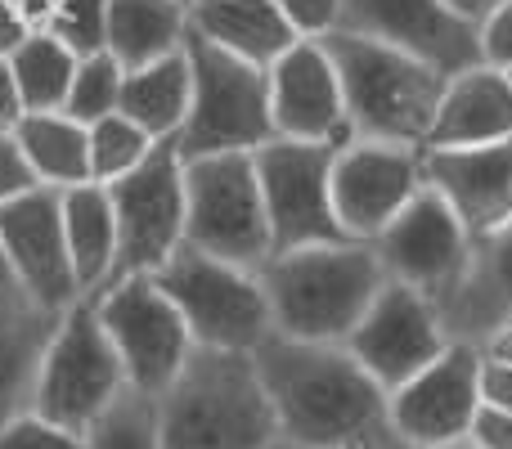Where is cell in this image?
I'll return each mask as SVG.
<instances>
[{
  "label": "cell",
  "instance_id": "obj_1",
  "mask_svg": "<svg viewBox=\"0 0 512 449\" xmlns=\"http://www.w3.org/2000/svg\"><path fill=\"white\" fill-rule=\"evenodd\" d=\"M279 441L297 449H400L387 391L342 342H297L270 333L252 351Z\"/></svg>",
  "mask_w": 512,
  "mask_h": 449
},
{
  "label": "cell",
  "instance_id": "obj_2",
  "mask_svg": "<svg viewBox=\"0 0 512 449\" xmlns=\"http://www.w3.org/2000/svg\"><path fill=\"white\" fill-rule=\"evenodd\" d=\"M270 301V319L279 337L297 342H346L351 328L364 319L373 297L387 283L373 243H315L274 252L256 270Z\"/></svg>",
  "mask_w": 512,
  "mask_h": 449
},
{
  "label": "cell",
  "instance_id": "obj_3",
  "mask_svg": "<svg viewBox=\"0 0 512 449\" xmlns=\"http://www.w3.org/2000/svg\"><path fill=\"white\" fill-rule=\"evenodd\" d=\"M162 449H270L279 441L265 382L248 351L194 346L158 396Z\"/></svg>",
  "mask_w": 512,
  "mask_h": 449
},
{
  "label": "cell",
  "instance_id": "obj_4",
  "mask_svg": "<svg viewBox=\"0 0 512 449\" xmlns=\"http://www.w3.org/2000/svg\"><path fill=\"white\" fill-rule=\"evenodd\" d=\"M337 68L351 117L355 140H382V144H414L423 149L427 126H432L436 99L445 81L436 68L355 32H328L319 36Z\"/></svg>",
  "mask_w": 512,
  "mask_h": 449
},
{
  "label": "cell",
  "instance_id": "obj_5",
  "mask_svg": "<svg viewBox=\"0 0 512 449\" xmlns=\"http://www.w3.org/2000/svg\"><path fill=\"white\" fill-rule=\"evenodd\" d=\"M185 59L189 77H194V95H189V117L176 135L180 158L256 153L261 144L274 140L270 72L203 41L198 32L185 36Z\"/></svg>",
  "mask_w": 512,
  "mask_h": 449
},
{
  "label": "cell",
  "instance_id": "obj_6",
  "mask_svg": "<svg viewBox=\"0 0 512 449\" xmlns=\"http://www.w3.org/2000/svg\"><path fill=\"white\" fill-rule=\"evenodd\" d=\"M153 283L180 310L194 346L212 351H256L274 333L270 301L256 279V270H243L234 261H221L212 252L180 243L167 261L153 270Z\"/></svg>",
  "mask_w": 512,
  "mask_h": 449
},
{
  "label": "cell",
  "instance_id": "obj_7",
  "mask_svg": "<svg viewBox=\"0 0 512 449\" xmlns=\"http://www.w3.org/2000/svg\"><path fill=\"white\" fill-rule=\"evenodd\" d=\"M185 243L243 270H261L274 256L252 153L185 158Z\"/></svg>",
  "mask_w": 512,
  "mask_h": 449
},
{
  "label": "cell",
  "instance_id": "obj_8",
  "mask_svg": "<svg viewBox=\"0 0 512 449\" xmlns=\"http://www.w3.org/2000/svg\"><path fill=\"white\" fill-rule=\"evenodd\" d=\"M126 387L122 360H117L113 342H108L104 324H99L95 297H77L54 324V337L41 355L32 387V414L50 418V423L68 427V432H86L95 414Z\"/></svg>",
  "mask_w": 512,
  "mask_h": 449
},
{
  "label": "cell",
  "instance_id": "obj_9",
  "mask_svg": "<svg viewBox=\"0 0 512 449\" xmlns=\"http://www.w3.org/2000/svg\"><path fill=\"white\" fill-rule=\"evenodd\" d=\"M108 198L117 216V256L108 283L153 274L185 243V158L176 140L153 144L140 167L108 185Z\"/></svg>",
  "mask_w": 512,
  "mask_h": 449
},
{
  "label": "cell",
  "instance_id": "obj_10",
  "mask_svg": "<svg viewBox=\"0 0 512 449\" xmlns=\"http://www.w3.org/2000/svg\"><path fill=\"white\" fill-rule=\"evenodd\" d=\"M90 297H95L99 324H104L117 360H122L126 387L144 391V396H162L194 351V337H189L180 310L171 306V297L153 283V274L108 283Z\"/></svg>",
  "mask_w": 512,
  "mask_h": 449
},
{
  "label": "cell",
  "instance_id": "obj_11",
  "mask_svg": "<svg viewBox=\"0 0 512 449\" xmlns=\"http://www.w3.org/2000/svg\"><path fill=\"white\" fill-rule=\"evenodd\" d=\"M261 176L265 221L274 252L315 243H342L346 229L333 212V144L270 140L252 153Z\"/></svg>",
  "mask_w": 512,
  "mask_h": 449
},
{
  "label": "cell",
  "instance_id": "obj_12",
  "mask_svg": "<svg viewBox=\"0 0 512 449\" xmlns=\"http://www.w3.org/2000/svg\"><path fill=\"white\" fill-rule=\"evenodd\" d=\"M481 346L450 342L423 373L387 396L391 432L400 449H445L463 445L481 414Z\"/></svg>",
  "mask_w": 512,
  "mask_h": 449
},
{
  "label": "cell",
  "instance_id": "obj_13",
  "mask_svg": "<svg viewBox=\"0 0 512 449\" xmlns=\"http://www.w3.org/2000/svg\"><path fill=\"white\" fill-rule=\"evenodd\" d=\"M373 252H378L387 279L405 283V288L423 292L427 301L441 306L468 274L472 238L459 225L454 207L432 185H423L414 203L373 238Z\"/></svg>",
  "mask_w": 512,
  "mask_h": 449
},
{
  "label": "cell",
  "instance_id": "obj_14",
  "mask_svg": "<svg viewBox=\"0 0 512 449\" xmlns=\"http://www.w3.org/2000/svg\"><path fill=\"white\" fill-rule=\"evenodd\" d=\"M450 342L454 337L445 333L436 301H427L423 292L405 288V283L387 279L382 292L373 297V306L364 310V319L351 328V337H346L342 346L391 396V391L405 387L414 373H423L436 355H445Z\"/></svg>",
  "mask_w": 512,
  "mask_h": 449
},
{
  "label": "cell",
  "instance_id": "obj_15",
  "mask_svg": "<svg viewBox=\"0 0 512 449\" xmlns=\"http://www.w3.org/2000/svg\"><path fill=\"white\" fill-rule=\"evenodd\" d=\"M423 185V149L414 144L351 140L333 158V212L355 243H373Z\"/></svg>",
  "mask_w": 512,
  "mask_h": 449
},
{
  "label": "cell",
  "instance_id": "obj_16",
  "mask_svg": "<svg viewBox=\"0 0 512 449\" xmlns=\"http://www.w3.org/2000/svg\"><path fill=\"white\" fill-rule=\"evenodd\" d=\"M337 32L373 36V41L436 68L441 77H459L481 63L477 23L454 14L445 0H342Z\"/></svg>",
  "mask_w": 512,
  "mask_h": 449
},
{
  "label": "cell",
  "instance_id": "obj_17",
  "mask_svg": "<svg viewBox=\"0 0 512 449\" xmlns=\"http://www.w3.org/2000/svg\"><path fill=\"white\" fill-rule=\"evenodd\" d=\"M0 247L14 283L45 310H68L81 297L63 238V189L36 185L0 203Z\"/></svg>",
  "mask_w": 512,
  "mask_h": 449
},
{
  "label": "cell",
  "instance_id": "obj_18",
  "mask_svg": "<svg viewBox=\"0 0 512 449\" xmlns=\"http://www.w3.org/2000/svg\"><path fill=\"white\" fill-rule=\"evenodd\" d=\"M270 117L274 140L301 144H342L355 140L351 117H346L342 81L328 59L324 41H297L270 63Z\"/></svg>",
  "mask_w": 512,
  "mask_h": 449
},
{
  "label": "cell",
  "instance_id": "obj_19",
  "mask_svg": "<svg viewBox=\"0 0 512 449\" xmlns=\"http://www.w3.org/2000/svg\"><path fill=\"white\" fill-rule=\"evenodd\" d=\"M423 176L472 243L512 221V135L472 149H423Z\"/></svg>",
  "mask_w": 512,
  "mask_h": 449
},
{
  "label": "cell",
  "instance_id": "obj_20",
  "mask_svg": "<svg viewBox=\"0 0 512 449\" xmlns=\"http://www.w3.org/2000/svg\"><path fill=\"white\" fill-rule=\"evenodd\" d=\"M436 310H441L445 333L472 346L512 324V221L472 243L468 274Z\"/></svg>",
  "mask_w": 512,
  "mask_h": 449
},
{
  "label": "cell",
  "instance_id": "obj_21",
  "mask_svg": "<svg viewBox=\"0 0 512 449\" xmlns=\"http://www.w3.org/2000/svg\"><path fill=\"white\" fill-rule=\"evenodd\" d=\"M508 135H512V77L477 63V68L445 81L423 149H472V144H495L508 140Z\"/></svg>",
  "mask_w": 512,
  "mask_h": 449
},
{
  "label": "cell",
  "instance_id": "obj_22",
  "mask_svg": "<svg viewBox=\"0 0 512 449\" xmlns=\"http://www.w3.org/2000/svg\"><path fill=\"white\" fill-rule=\"evenodd\" d=\"M63 310H45L23 288L0 292V427L32 409L41 355Z\"/></svg>",
  "mask_w": 512,
  "mask_h": 449
},
{
  "label": "cell",
  "instance_id": "obj_23",
  "mask_svg": "<svg viewBox=\"0 0 512 449\" xmlns=\"http://www.w3.org/2000/svg\"><path fill=\"white\" fill-rule=\"evenodd\" d=\"M189 32L256 68H270L283 50L301 41L274 0H189Z\"/></svg>",
  "mask_w": 512,
  "mask_h": 449
},
{
  "label": "cell",
  "instance_id": "obj_24",
  "mask_svg": "<svg viewBox=\"0 0 512 449\" xmlns=\"http://www.w3.org/2000/svg\"><path fill=\"white\" fill-rule=\"evenodd\" d=\"M63 238H68L81 297L99 292L108 283V274H113V256H117V216L108 185L86 180V185L63 189Z\"/></svg>",
  "mask_w": 512,
  "mask_h": 449
},
{
  "label": "cell",
  "instance_id": "obj_25",
  "mask_svg": "<svg viewBox=\"0 0 512 449\" xmlns=\"http://www.w3.org/2000/svg\"><path fill=\"white\" fill-rule=\"evenodd\" d=\"M189 95H194L189 59H185V50H176L167 59L144 63V68H126L117 113L131 117L153 140H176L189 117Z\"/></svg>",
  "mask_w": 512,
  "mask_h": 449
},
{
  "label": "cell",
  "instance_id": "obj_26",
  "mask_svg": "<svg viewBox=\"0 0 512 449\" xmlns=\"http://www.w3.org/2000/svg\"><path fill=\"white\" fill-rule=\"evenodd\" d=\"M189 0H108V54L122 68L185 50Z\"/></svg>",
  "mask_w": 512,
  "mask_h": 449
},
{
  "label": "cell",
  "instance_id": "obj_27",
  "mask_svg": "<svg viewBox=\"0 0 512 449\" xmlns=\"http://www.w3.org/2000/svg\"><path fill=\"white\" fill-rule=\"evenodd\" d=\"M14 135L23 144V158L32 176L50 189H72L90 180V144L86 126L68 117L63 108L54 113H18Z\"/></svg>",
  "mask_w": 512,
  "mask_h": 449
},
{
  "label": "cell",
  "instance_id": "obj_28",
  "mask_svg": "<svg viewBox=\"0 0 512 449\" xmlns=\"http://www.w3.org/2000/svg\"><path fill=\"white\" fill-rule=\"evenodd\" d=\"M77 54L63 41H54L50 32H27L18 41V50L9 54V81H14V99L23 113H54L63 108L72 86V72H77Z\"/></svg>",
  "mask_w": 512,
  "mask_h": 449
},
{
  "label": "cell",
  "instance_id": "obj_29",
  "mask_svg": "<svg viewBox=\"0 0 512 449\" xmlns=\"http://www.w3.org/2000/svg\"><path fill=\"white\" fill-rule=\"evenodd\" d=\"M81 436H86V449H162L158 396L122 387Z\"/></svg>",
  "mask_w": 512,
  "mask_h": 449
},
{
  "label": "cell",
  "instance_id": "obj_30",
  "mask_svg": "<svg viewBox=\"0 0 512 449\" xmlns=\"http://www.w3.org/2000/svg\"><path fill=\"white\" fill-rule=\"evenodd\" d=\"M86 144H90V180L113 185V180H122L126 171L140 167L158 140L144 135L131 117L108 113V117H99V122L86 126Z\"/></svg>",
  "mask_w": 512,
  "mask_h": 449
},
{
  "label": "cell",
  "instance_id": "obj_31",
  "mask_svg": "<svg viewBox=\"0 0 512 449\" xmlns=\"http://www.w3.org/2000/svg\"><path fill=\"white\" fill-rule=\"evenodd\" d=\"M122 77H126V68L108 50L86 54V59L77 63V72H72V86H68V99H63V113L77 117L81 126H90V122H99V117L117 113V104H122Z\"/></svg>",
  "mask_w": 512,
  "mask_h": 449
},
{
  "label": "cell",
  "instance_id": "obj_32",
  "mask_svg": "<svg viewBox=\"0 0 512 449\" xmlns=\"http://www.w3.org/2000/svg\"><path fill=\"white\" fill-rule=\"evenodd\" d=\"M41 32L63 41L77 59L108 50V0H54Z\"/></svg>",
  "mask_w": 512,
  "mask_h": 449
},
{
  "label": "cell",
  "instance_id": "obj_33",
  "mask_svg": "<svg viewBox=\"0 0 512 449\" xmlns=\"http://www.w3.org/2000/svg\"><path fill=\"white\" fill-rule=\"evenodd\" d=\"M0 449H86V436L50 423L41 414H18L14 423L0 427Z\"/></svg>",
  "mask_w": 512,
  "mask_h": 449
},
{
  "label": "cell",
  "instance_id": "obj_34",
  "mask_svg": "<svg viewBox=\"0 0 512 449\" xmlns=\"http://www.w3.org/2000/svg\"><path fill=\"white\" fill-rule=\"evenodd\" d=\"M274 5L301 41H319L342 23V0H274Z\"/></svg>",
  "mask_w": 512,
  "mask_h": 449
},
{
  "label": "cell",
  "instance_id": "obj_35",
  "mask_svg": "<svg viewBox=\"0 0 512 449\" xmlns=\"http://www.w3.org/2000/svg\"><path fill=\"white\" fill-rule=\"evenodd\" d=\"M477 45H481V63L499 72H512V0L486 14L477 23Z\"/></svg>",
  "mask_w": 512,
  "mask_h": 449
},
{
  "label": "cell",
  "instance_id": "obj_36",
  "mask_svg": "<svg viewBox=\"0 0 512 449\" xmlns=\"http://www.w3.org/2000/svg\"><path fill=\"white\" fill-rule=\"evenodd\" d=\"M36 185H41V180H36L32 167H27L23 144H18L14 126H0V203L27 194V189H36Z\"/></svg>",
  "mask_w": 512,
  "mask_h": 449
},
{
  "label": "cell",
  "instance_id": "obj_37",
  "mask_svg": "<svg viewBox=\"0 0 512 449\" xmlns=\"http://www.w3.org/2000/svg\"><path fill=\"white\" fill-rule=\"evenodd\" d=\"M468 445L472 449H512V414H508V409L481 405L477 423H472Z\"/></svg>",
  "mask_w": 512,
  "mask_h": 449
},
{
  "label": "cell",
  "instance_id": "obj_38",
  "mask_svg": "<svg viewBox=\"0 0 512 449\" xmlns=\"http://www.w3.org/2000/svg\"><path fill=\"white\" fill-rule=\"evenodd\" d=\"M481 400H486L490 409H508L512 414V364L490 360V355L481 360Z\"/></svg>",
  "mask_w": 512,
  "mask_h": 449
},
{
  "label": "cell",
  "instance_id": "obj_39",
  "mask_svg": "<svg viewBox=\"0 0 512 449\" xmlns=\"http://www.w3.org/2000/svg\"><path fill=\"white\" fill-rule=\"evenodd\" d=\"M27 32H36V27L23 18V9H18L14 0H0V59H9Z\"/></svg>",
  "mask_w": 512,
  "mask_h": 449
},
{
  "label": "cell",
  "instance_id": "obj_40",
  "mask_svg": "<svg viewBox=\"0 0 512 449\" xmlns=\"http://www.w3.org/2000/svg\"><path fill=\"white\" fill-rule=\"evenodd\" d=\"M18 99H14V81H9V59H0V126H14L18 122Z\"/></svg>",
  "mask_w": 512,
  "mask_h": 449
},
{
  "label": "cell",
  "instance_id": "obj_41",
  "mask_svg": "<svg viewBox=\"0 0 512 449\" xmlns=\"http://www.w3.org/2000/svg\"><path fill=\"white\" fill-rule=\"evenodd\" d=\"M445 5H450L454 14H463V18H468V23H481V18H486V14H495V9L504 5V0H445Z\"/></svg>",
  "mask_w": 512,
  "mask_h": 449
},
{
  "label": "cell",
  "instance_id": "obj_42",
  "mask_svg": "<svg viewBox=\"0 0 512 449\" xmlns=\"http://www.w3.org/2000/svg\"><path fill=\"white\" fill-rule=\"evenodd\" d=\"M481 351H486L490 360H504V364H512V324H504L499 333H490L486 342H481Z\"/></svg>",
  "mask_w": 512,
  "mask_h": 449
},
{
  "label": "cell",
  "instance_id": "obj_43",
  "mask_svg": "<svg viewBox=\"0 0 512 449\" xmlns=\"http://www.w3.org/2000/svg\"><path fill=\"white\" fill-rule=\"evenodd\" d=\"M14 5H18V9H23V18H27V23H32V27H41V23H45V18H50L54 0H14Z\"/></svg>",
  "mask_w": 512,
  "mask_h": 449
},
{
  "label": "cell",
  "instance_id": "obj_44",
  "mask_svg": "<svg viewBox=\"0 0 512 449\" xmlns=\"http://www.w3.org/2000/svg\"><path fill=\"white\" fill-rule=\"evenodd\" d=\"M5 288H18L14 283V274H9V261H5V247H0V292Z\"/></svg>",
  "mask_w": 512,
  "mask_h": 449
},
{
  "label": "cell",
  "instance_id": "obj_45",
  "mask_svg": "<svg viewBox=\"0 0 512 449\" xmlns=\"http://www.w3.org/2000/svg\"><path fill=\"white\" fill-rule=\"evenodd\" d=\"M270 449H297V445H288V441H274Z\"/></svg>",
  "mask_w": 512,
  "mask_h": 449
},
{
  "label": "cell",
  "instance_id": "obj_46",
  "mask_svg": "<svg viewBox=\"0 0 512 449\" xmlns=\"http://www.w3.org/2000/svg\"><path fill=\"white\" fill-rule=\"evenodd\" d=\"M445 449H472V445H468V441H463V445H445Z\"/></svg>",
  "mask_w": 512,
  "mask_h": 449
},
{
  "label": "cell",
  "instance_id": "obj_47",
  "mask_svg": "<svg viewBox=\"0 0 512 449\" xmlns=\"http://www.w3.org/2000/svg\"><path fill=\"white\" fill-rule=\"evenodd\" d=\"M508 77H512V72H508Z\"/></svg>",
  "mask_w": 512,
  "mask_h": 449
}]
</instances>
